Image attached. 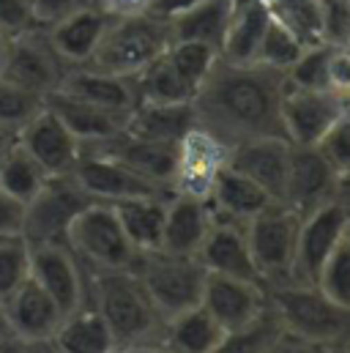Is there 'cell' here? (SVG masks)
I'll use <instances>...</instances> for the list:
<instances>
[{
	"label": "cell",
	"mask_w": 350,
	"mask_h": 353,
	"mask_svg": "<svg viewBox=\"0 0 350 353\" xmlns=\"http://www.w3.org/2000/svg\"><path fill=\"white\" fill-rule=\"evenodd\" d=\"M285 85L282 72L260 63H230L219 58L192 99L197 126L211 132L227 148L258 137H285Z\"/></svg>",
	"instance_id": "obj_1"
},
{
	"label": "cell",
	"mask_w": 350,
	"mask_h": 353,
	"mask_svg": "<svg viewBox=\"0 0 350 353\" xmlns=\"http://www.w3.org/2000/svg\"><path fill=\"white\" fill-rule=\"evenodd\" d=\"M88 301L104 318L118 348L162 343L165 318L134 268L88 271Z\"/></svg>",
	"instance_id": "obj_2"
},
{
	"label": "cell",
	"mask_w": 350,
	"mask_h": 353,
	"mask_svg": "<svg viewBox=\"0 0 350 353\" xmlns=\"http://www.w3.org/2000/svg\"><path fill=\"white\" fill-rule=\"evenodd\" d=\"M265 290L285 332L320 348L350 345V310L331 301L318 285L285 282Z\"/></svg>",
	"instance_id": "obj_3"
},
{
	"label": "cell",
	"mask_w": 350,
	"mask_h": 353,
	"mask_svg": "<svg viewBox=\"0 0 350 353\" xmlns=\"http://www.w3.org/2000/svg\"><path fill=\"white\" fill-rule=\"evenodd\" d=\"M173 44V30L167 17L162 14H137L110 19V28L96 47L93 58L85 66L118 74V77H137L145 66L162 58Z\"/></svg>",
	"instance_id": "obj_4"
},
{
	"label": "cell",
	"mask_w": 350,
	"mask_h": 353,
	"mask_svg": "<svg viewBox=\"0 0 350 353\" xmlns=\"http://www.w3.org/2000/svg\"><path fill=\"white\" fill-rule=\"evenodd\" d=\"M132 268L165 321L200 304L208 271L197 255H173L165 250H151L140 252Z\"/></svg>",
	"instance_id": "obj_5"
},
{
	"label": "cell",
	"mask_w": 350,
	"mask_h": 353,
	"mask_svg": "<svg viewBox=\"0 0 350 353\" xmlns=\"http://www.w3.org/2000/svg\"><path fill=\"white\" fill-rule=\"evenodd\" d=\"M66 244L85 265V271L132 268L140 255L126 239L115 208L99 200L74 216V222L66 230Z\"/></svg>",
	"instance_id": "obj_6"
},
{
	"label": "cell",
	"mask_w": 350,
	"mask_h": 353,
	"mask_svg": "<svg viewBox=\"0 0 350 353\" xmlns=\"http://www.w3.org/2000/svg\"><path fill=\"white\" fill-rule=\"evenodd\" d=\"M298 225H301V216L282 203L268 205L247 225L249 252L265 288L293 282Z\"/></svg>",
	"instance_id": "obj_7"
},
{
	"label": "cell",
	"mask_w": 350,
	"mask_h": 353,
	"mask_svg": "<svg viewBox=\"0 0 350 353\" xmlns=\"http://www.w3.org/2000/svg\"><path fill=\"white\" fill-rule=\"evenodd\" d=\"M350 222V186L348 178L342 183V194L323 203L320 208L301 216L298 241H296V261H293V282L315 285L318 274L337 244L345 239Z\"/></svg>",
	"instance_id": "obj_8"
},
{
	"label": "cell",
	"mask_w": 350,
	"mask_h": 353,
	"mask_svg": "<svg viewBox=\"0 0 350 353\" xmlns=\"http://www.w3.org/2000/svg\"><path fill=\"white\" fill-rule=\"evenodd\" d=\"M90 203L96 200H90L72 176L47 178V183L36 192V197L25 203L22 236L28 239V244L66 241L69 225Z\"/></svg>",
	"instance_id": "obj_9"
},
{
	"label": "cell",
	"mask_w": 350,
	"mask_h": 353,
	"mask_svg": "<svg viewBox=\"0 0 350 353\" xmlns=\"http://www.w3.org/2000/svg\"><path fill=\"white\" fill-rule=\"evenodd\" d=\"M342 183L345 178L329 165L318 145H290V162L279 203L298 216H307L323 203L340 197Z\"/></svg>",
	"instance_id": "obj_10"
},
{
	"label": "cell",
	"mask_w": 350,
	"mask_h": 353,
	"mask_svg": "<svg viewBox=\"0 0 350 353\" xmlns=\"http://www.w3.org/2000/svg\"><path fill=\"white\" fill-rule=\"evenodd\" d=\"M66 72H69V66L55 55L50 39L44 33V25H36L11 39L6 69L0 77L47 99L52 90L61 88Z\"/></svg>",
	"instance_id": "obj_11"
},
{
	"label": "cell",
	"mask_w": 350,
	"mask_h": 353,
	"mask_svg": "<svg viewBox=\"0 0 350 353\" xmlns=\"http://www.w3.org/2000/svg\"><path fill=\"white\" fill-rule=\"evenodd\" d=\"M227 157L230 148L211 132L200 126L189 129L175 145V170L170 183L173 194L208 200L219 173L227 168Z\"/></svg>",
	"instance_id": "obj_12"
},
{
	"label": "cell",
	"mask_w": 350,
	"mask_h": 353,
	"mask_svg": "<svg viewBox=\"0 0 350 353\" xmlns=\"http://www.w3.org/2000/svg\"><path fill=\"white\" fill-rule=\"evenodd\" d=\"M30 276L52 296L63 315L88 304V271L66 241L30 244Z\"/></svg>",
	"instance_id": "obj_13"
},
{
	"label": "cell",
	"mask_w": 350,
	"mask_h": 353,
	"mask_svg": "<svg viewBox=\"0 0 350 353\" xmlns=\"http://www.w3.org/2000/svg\"><path fill=\"white\" fill-rule=\"evenodd\" d=\"M72 178L83 186L90 200L99 203H121L132 197H151V194H173L148 178L137 176L132 168L118 162L110 154H101L96 148H83V157L74 168Z\"/></svg>",
	"instance_id": "obj_14"
},
{
	"label": "cell",
	"mask_w": 350,
	"mask_h": 353,
	"mask_svg": "<svg viewBox=\"0 0 350 353\" xmlns=\"http://www.w3.org/2000/svg\"><path fill=\"white\" fill-rule=\"evenodd\" d=\"M348 107L331 90H304L285 85L282 132L290 145H318Z\"/></svg>",
	"instance_id": "obj_15"
},
{
	"label": "cell",
	"mask_w": 350,
	"mask_h": 353,
	"mask_svg": "<svg viewBox=\"0 0 350 353\" xmlns=\"http://www.w3.org/2000/svg\"><path fill=\"white\" fill-rule=\"evenodd\" d=\"M200 304L208 310V315L225 329H241L260 318L268 307V290L260 282L225 276V274H205Z\"/></svg>",
	"instance_id": "obj_16"
},
{
	"label": "cell",
	"mask_w": 350,
	"mask_h": 353,
	"mask_svg": "<svg viewBox=\"0 0 350 353\" xmlns=\"http://www.w3.org/2000/svg\"><path fill=\"white\" fill-rule=\"evenodd\" d=\"M17 143L41 165V170L50 178L72 176L83 157V143L47 107L17 132Z\"/></svg>",
	"instance_id": "obj_17"
},
{
	"label": "cell",
	"mask_w": 350,
	"mask_h": 353,
	"mask_svg": "<svg viewBox=\"0 0 350 353\" xmlns=\"http://www.w3.org/2000/svg\"><path fill=\"white\" fill-rule=\"evenodd\" d=\"M0 315L8 326V332L25 343H36V340H52V334L58 332L63 312L61 307L52 301V296L33 279L28 276L3 304H0Z\"/></svg>",
	"instance_id": "obj_18"
},
{
	"label": "cell",
	"mask_w": 350,
	"mask_h": 353,
	"mask_svg": "<svg viewBox=\"0 0 350 353\" xmlns=\"http://www.w3.org/2000/svg\"><path fill=\"white\" fill-rule=\"evenodd\" d=\"M107 28H110V17L90 3V6H83L66 17L44 25V33H47L55 55L69 69H77V66H85L93 58Z\"/></svg>",
	"instance_id": "obj_19"
},
{
	"label": "cell",
	"mask_w": 350,
	"mask_h": 353,
	"mask_svg": "<svg viewBox=\"0 0 350 353\" xmlns=\"http://www.w3.org/2000/svg\"><path fill=\"white\" fill-rule=\"evenodd\" d=\"M290 162V143L285 137H258L230 148L227 168L262 186L276 203L282 200L285 176Z\"/></svg>",
	"instance_id": "obj_20"
},
{
	"label": "cell",
	"mask_w": 350,
	"mask_h": 353,
	"mask_svg": "<svg viewBox=\"0 0 350 353\" xmlns=\"http://www.w3.org/2000/svg\"><path fill=\"white\" fill-rule=\"evenodd\" d=\"M197 258L205 265V271H211V274L238 276V279H249V282H260L262 285L260 274L255 268V261H252V252H249L244 225L214 216V225H211Z\"/></svg>",
	"instance_id": "obj_21"
},
{
	"label": "cell",
	"mask_w": 350,
	"mask_h": 353,
	"mask_svg": "<svg viewBox=\"0 0 350 353\" xmlns=\"http://www.w3.org/2000/svg\"><path fill=\"white\" fill-rule=\"evenodd\" d=\"M238 0H189L167 14L173 41H200L222 52Z\"/></svg>",
	"instance_id": "obj_22"
},
{
	"label": "cell",
	"mask_w": 350,
	"mask_h": 353,
	"mask_svg": "<svg viewBox=\"0 0 350 353\" xmlns=\"http://www.w3.org/2000/svg\"><path fill=\"white\" fill-rule=\"evenodd\" d=\"M44 107L61 118V123L83 143V145H96L104 143L126 129L129 115H118L110 110H101L90 101H83L66 90H52L44 99Z\"/></svg>",
	"instance_id": "obj_23"
},
{
	"label": "cell",
	"mask_w": 350,
	"mask_h": 353,
	"mask_svg": "<svg viewBox=\"0 0 350 353\" xmlns=\"http://www.w3.org/2000/svg\"><path fill=\"white\" fill-rule=\"evenodd\" d=\"M83 148H96L101 154L115 157L118 162H123L126 168H132L137 176L148 178L151 183L170 189L175 170V145H165V143H151V140H140L129 132H121L104 143L96 145H83Z\"/></svg>",
	"instance_id": "obj_24"
},
{
	"label": "cell",
	"mask_w": 350,
	"mask_h": 353,
	"mask_svg": "<svg viewBox=\"0 0 350 353\" xmlns=\"http://www.w3.org/2000/svg\"><path fill=\"white\" fill-rule=\"evenodd\" d=\"M211 225H214V208L208 200L170 194L159 250L173 255H197Z\"/></svg>",
	"instance_id": "obj_25"
},
{
	"label": "cell",
	"mask_w": 350,
	"mask_h": 353,
	"mask_svg": "<svg viewBox=\"0 0 350 353\" xmlns=\"http://www.w3.org/2000/svg\"><path fill=\"white\" fill-rule=\"evenodd\" d=\"M58 90H66L83 101H90V104L118 112V115H129L140 101L134 77H118V74H107V72H99L90 66L69 69Z\"/></svg>",
	"instance_id": "obj_26"
},
{
	"label": "cell",
	"mask_w": 350,
	"mask_h": 353,
	"mask_svg": "<svg viewBox=\"0 0 350 353\" xmlns=\"http://www.w3.org/2000/svg\"><path fill=\"white\" fill-rule=\"evenodd\" d=\"M208 203H211L216 219H227V222H236V225L247 228L258 214H262L276 200L262 186H258L255 181L236 173L233 168H225L216 178L214 189H211Z\"/></svg>",
	"instance_id": "obj_27"
},
{
	"label": "cell",
	"mask_w": 350,
	"mask_h": 353,
	"mask_svg": "<svg viewBox=\"0 0 350 353\" xmlns=\"http://www.w3.org/2000/svg\"><path fill=\"white\" fill-rule=\"evenodd\" d=\"M197 126L194 107L192 104H151L140 101L126 121L129 134L151 143H165V145H178L181 137Z\"/></svg>",
	"instance_id": "obj_28"
},
{
	"label": "cell",
	"mask_w": 350,
	"mask_h": 353,
	"mask_svg": "<svg viewBox=\"0 0 350 353\" xmlns=\"http://www.w3.org/2000/svg\"><path fill=\"white\" fill-rule=\"evenodd\" d=\"M170 194H151V197H132L121 203H110L118 214V222L137 252H151L162 247L165 214H167Z\"/></svg>",
	"instance_id": "obj_29"
},
{
	"label": "cell",
	"mask_w": 350,
	"mask_h": 353,
	"mask_svg": "<svg viewBox=\"0 0 350 353\" xmlns=\"http://www.w3.org/2000/svg\"><path fill=\"white\" fill-rule=\"evenodd\" d=\"M52 343L61 353H110L118 348L112 332L90 301L63 315L58 332L52 334Z\"/></svg>",
	"instance_id": "obj_30"
},
{
	"label": "cell",
	"mask_w": 350,
	"mask_h": 353,
	"mask_svg": "<svg viewBox=\"0 0 350 353\" xmlns=\"http://www.w3.org/2000/svg\"><path fill=\"white\" fill-rule=\"evenodd\" d=\"M268 19H271L268 0H238L219 58L230 63H255Z\"/></svg>",
	"instance_id": "obj_31"
},
{
	"label": "cell",
	"mask_w": 350,
	"mask_h": 353,
	"mask_svg": "<svg viewBox=\"0 0 350 353\" xmlns=\"http://www.w3.org/2000/svg\"><path fill=\"white\" fill-rule=\"evenodd\" d=\"M222 337H225V329L208 315L203 304H197L165 321L162 343L170 345L175 353H211Z\"/></svg>",
	"instance_id": "obj_32"
},
{
	"label": "cell",
	"mask_w": 350,
	"mask_h": 353,
	"mask_svg": "<svg viewBox=\"0 0 350 353\" xmlns=\"http://www.w3.org/2000/svg\"><path fill=\"white\" fill-rule=\"evenodd\" d=\"M134 85H137V99L151 101V104H192V99L197 93L186 83V77L175 69L167 52L162 58H156L151 66H145L134 77Z\"/></svg>",
	"instance_id": "obj_33"
},
{
	"label": "cell",
	"mask_w": 350,
	"mask_h": 353,
	"mask_svg": "<svg viewBox=\"0 0 350 353\" xmlns=\"http://www.w3.org/2000/svg\"><path fill=\"white\" fill-rule=\"evenodd\" d=\"M47 178L50 176L41 170V165L19 143H14L8 154L0 159V189L17 197L19 203L36 197V192L47 183Z\"/></svg>",
	"instance_id": "obj_34"
},
{
	"label": "cell",
	"mask_w": 350,
	"mask_h": 353,
	"mask_svg": "<svg viewBox=\"0 0 350 353\" xmlns=\"http://www.w3.org/2000/svg\"><path fill=\"white\" fill-rule=\"evenodd\" d=\"M282 332H285V326H282L279 315L274 312V307L268 304L265 312L260 318H255L252 323L225 332V337L211 353H265Z\"/></svg>",
	"instance_id": "obj_35"
},
{
	"label": "cell",
	"mask_w": 350,
	"mask_h": 353,
	"mask_svg": "<svg viewBox=\"0 0 350 353\" xmlns=\"http://www.w3.org/2000/svg\"><path fill=\"white\" fill-rule=\"evenodd\" d=\"M307 44L282 22L271 14L268 25H265V33H262V41H260V50H258V61L260 66H268L274 72H287L301 55H304Z\"/></svg>",
	"instance_id": "obj_36"
},
{
	"label": "cell",
	"mask_w": 350,
	"mask_h": 353,
	"mask_svg": "<svg viewBox=\"0 0 350 353\" xmlns=\"http://www.w3.org/2000/svg\"><path fill=\"white\" fill-rule=\"evenodd\" d=\"M30 276V244L22 233L0 236V304Z\"/></svg>",
	"instance_id": "obj_37"
},
{
	"label": "cell",
	"mask_w": 350,
	"mask_h": 353,
	"mask_svg": "<svg viewBox=\"0 0 350 353\" xmlns=\"http://www.w3.org/2000/svg\"><path fill=\"white\" fill-rule=\"evenodd\" d=\"M334 47L331 44H312L304 50V55L285 72V83L290 88L304 90H329V58Z\"/></svg>",
	"instance_id": "obj_38"
},
{
	"label": "cell",
	"mask_w": 350,
	"mask_h": 353,
	"mask_svg": "<svg viewBox=\"0 0 350 353\" xmlns=\"http://www.w3.org/2000/svg\"><path fill=\"white\" fill-rule=\"evenodd\" d=\"M167 55L175 63V69L186 77V83L194 90L205 83V77L211 74V69L219 61V50L200 44V41H173Z\"/></svg>",
	"instance_id": "obj_39"
},
{
	"label": "cell",
	"mask_w": 350,
	"mask_h": 353,
	"mask_svg": "<svg viewBox=\"0 0 350 353\" xmlns=\"http://www.w3.org/2000/svg\"><path fill=\"white\" fill-rule=\"evenodd\" d=\"M44 110V99L30 93V90L19 88L8 80L0 77V126L8 132H19L33 115H39Z\"/></svg>",
	"instance_id": "obj_40"
},
{
	"label": "cell",
	"mask_w": 350,
	"mask_h": 353,
	"mask_svg": "<svg viewBox=\"0 0 350 353\" xmlns=\"http://www.w3.org/2000/svg\"><path fill=\"white\" fill-rule=\"evenodd\" d=\"M331 301L342 304L350 310V239L345 236L337 250L329 255V261L323 263L318 282H315Z\"/></svg>",
	"instance_id": "obj_41"
},
{
	"label": "cell",
	"mask_w": 350,
	"mask_h": 353,
	"mask_svg": "<svg viewBox=\"0 0 350 353\" xmlns=\"http://www.w3.org/2000/svg\"><path fill=\"white\" fill-rule=\"evenodd\" d=\"M318 148L340 176L350 178V110H345L337 118V123L326 132Z\"/></svg>",
	"instance_id": "obj_42"
},
{
	"label": "cell",
	"mask_w": 350,
	"mask_h": 353,
	"mask_svg": "<svg viewBox=\"0 0 350 353\" xmlns=\"http://www.w3.org/2000/svg\"><path fill=\"white\" fill-rule=\"evenodd\" d=\"M36 14H33V0H0V30L8 36L25 33L36 28Z\"/></svg>",
	"instance_id": "obj_43"
},
{
	"label": "cell",
	"mask_w": 350,
	"mask_h": 353,
	"mask_svg": "<svg viewBox=\"0 0 350 353\" xmlns=\"http://www.w3.org/2000/svg\"><path fill=\"white\" fill-rule=\"evenodd\" d=\"M329 90L350 110V50L334 47L329 58Z\"/></svg>",
	"instance_id": "obj_44"
},
{
	"label": "cell",
	"mask_w": 350,
	"mask_h": 353,
	"mask_svg": "<svg viewBox=\"0 0 350 353\" xmlns=\"http://www.w3.org/2000/svg\"><path fill=\"white\" fill-rule=\"evenodd\" d=\"M93 0H33V14L39 25H50L83 6H90Z\"/></svg>",
	"instance_id": "obj_45"
},
{
	"label": "cell",
	"mask_w": 350,
	"mask_h": 353,
	"mask_svg": "<svg viewBox=\"0 0 350 353\" xmlns=\"http://www.w3.org/2000/svg\"><path fill=\"white\" fill-rule=\"evenodd\" d=\"M154 3H156V0H93V6H96L99 11H104L110 19L148 14V11H154Z\"/></svg>",
	"instance_id": "obj_46"
},
{
	"label": "cell",
	"mask_w": 350,
	"mask_h": 353,
	"mask_svg": "<svg viewBox=\"0 0 350 353\" xmlns=\"http://www.w3.org/2000/svg\"><path fill=\"white\" fill-rule=\"evenodd\" d=\"M22 216H25V203H19L17 197L0 189V236L22 233Z\"/></svg>",
	"instance_id": "obj_47"
},
{
	"label": "cell",
	"mask_w": 350,
	"mask_h": 353,
	"mask_svg": "<svg viewBox=\"0 0 350 353\" xmlns=\"http://www.w3.org/2000/svg\"><path fill=\"white\" fill-rule=\"evenodd\" d=\"M265 353H326V348H320L315 343H307V340H301L290 332H282Z\"/></svg>",
	"instance_id": "obj_48"
},
{
	"label": "cell",
	"mask_w": 350,
	"mask_h": 353,
	"mask_svg": "<svg viewBox=\"0 0 350 353\" xmlns=\"http://www.w3.org/2000/svg\"><path fill=\"white\" fill-rule=\"evenodd\" d=\"M22 351H25V340H19L14 334L0 337V353H22Z\"/></svg>",
	"instance_id": "obj_49"
},
{
	"label": "cell",
	"mask_w": 350,
	"mask_h": 353,
	"mask_svg": "<svg viewBox=\"0 0 350 353\" xmlns=\"http://www.w3.org/2000/svg\"><path fill=\"white\" fill-rule=\"evenodd\" d=\"M22 353H61L55 348L52 340H36V343H25V351Z\"/></svg>",
	"instance_id": "obj_50"
},
{
	"label": "cell",
	"mask_w": 350,
	"mask_h": 353,
	"mask_svg": "<svg viewBox=\"0 0 350 353\" xmlns=\"http://www.w3.org/2000/svg\"><path fill=\"white\" fill-rule=\"evenodd\" d=\"M129 353H175L165 343H148V345H137V348H126Z\"/></svg>",
	"instance_id": "obj_51"
},
{
	"label": "cell",
	"mask_w": 350,
	"mask_h": 353,
	"mask_svg": "<svg viewBox=\"0 0 350 353\" xmlns=\"http://www.w3.org/2000/svg\"><path fill=\"white\" fill-rule=\"evenodd\" d=\"M14 143H17V134H14V132H8V129H3V126H0V159H3V157H6V154H8V148H11V145H14Z\"/></svg>",
	"instance_id": "obj_52"
},
{
	"label": "cell",
	"mask_w": 350,
	"mask_h": 353,
	"mask_svg": "<svg viewBox=\"0 0 350 353\" xmlns=\"http://www.w3.org/2000/svg\"><path fill=\"white\" fill-rule=\"evenodd\" d=\"M11 39H14V36H8V33L0 30V74H3V69H6V58H8V50H11Z\"/></svg>",
	"instance_id": "obj_53"
},
{
	"label": "cell",
	"mask_w": 350,
	"mask_h": 353,
	"mask_svg": "<svg viewBox=\"0 0 350 353\" xmlns=\"http://www.w3.org/2000/svg\"><path fill=\"white\" fill-rule=\"evenodd\" d=\"M326 353H350V345H337V348H326Z\"/></svg>",
	"instance_id": "obj_54"
},
{
	"label": "cell",
	"mask_w": 350,
	"mask_h": 353,
	"mask_svg": "<svg viewBox=\"0 0 350 353\" xmlns=\"http://www.w3.org/2000/svg\"><path fill=\"white\" fill-rule=\"evenodd\" d=\"M6 334H11V332H8V326H6V321H3V315H0V337H6Z\"/></svg>",
	"instance_id": "obj_55"
},
{
	"label": "cell",
	"mask_w": 350,
	"mask_h": 353,
	"mask_svg": "<svg viewBox=\"0 0 350 353\" xmlns=\"http://www.w3.org/2000/svg\"><path fill=\"white\" fill-rule=\"evenodd\" d=\"M342 47H348L350 50V22H348V30H345V41H342Z\"/></svg>",
	"instance_id": "obj_56"
},
{
	"label": "cell",
	"mask_w": 350,
	"mask_h": 353,
	"mask_svg": "<svg viewBox=\"0 0 350 353\" xmlns=\"http://www.w3.org/2000/svg\"><path fill=\"white\" fill-rule=\"evenodd\" d=\"M110 353H129L126 348H115V351H110Z\"/></svg>",
	"instance_id": "obj_57"
},
{
	"label": "cell",
	"mask_w": 350,
	"mask_h": 353,
	"mask_svg": "<svg viewBox=\"0 0 350 353\" xmlns=\"http://www.w3.org/2000/svg\"><path fill=\"white\" fill-rule=\"evenodd\" d=\"M345 236H348V239H350V222H348V230H345Z\"/></svg>",
	"instance_id": "obj_58"
},
{
	"label": "cell",
	"mask_w": 350,
	"mask_h": 353,
	"mask_svg": "<svg viewBox=\"0 0 350 353\" xmlns=\"http://www.w3.org/2000/svg\"><path fill=\"white\" fill-rule=\"evenodd\" d=\"M348 186H350V178H348Z\"/></svg>",
	"instance_id": "obj_59"
},
{
	"label": "cell",
	"mask_w": 350,
	"mask_h": 353,
	"mask_svg": "<svg viewBox=\"0 0 350 353\" xmlns=\"http://www.w3.org/2000/svg\"><path fill=\"white\" fill-rule=\"evenodd\" d=\"M348 6H350V0H348Z\"/></svg>",
	"instance_id": "obj_60"
},
{
	"label": "cell",
	"mask_w": 350,
	"mask_h": 353,
	"mask_svg": "<svg viewBox=\"0 0 350 353\" xmlns=\"http://www.w3.org/2000/svg\"><path fill=\"white\" fill-rule=\"evenodd\" d=\"M345 3H348V0H345Z\"/></svg>",
	"instance_id": "obj_61"
}]
</instances>
